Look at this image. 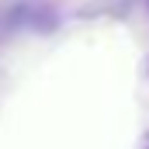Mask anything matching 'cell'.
Segmentation results:
<instances>
[{
  "label": "cell",
  "instance_id": "6da1fadb",
  "mask_svg": "<svg viewBox=\"0 0 149 149\" xmlns=\"http://www.w3.org/2000/svg\"><path fill=\"white\" fill-rule=\"evenodd\" d=\"M146 149H149V146H146Z\"/></svg>",
  "mask_w": 149,
  "mask_h": 149
}]
</instances>
